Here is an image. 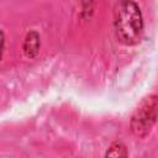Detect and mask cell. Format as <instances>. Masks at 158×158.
<instances>
[{
    "label": "cell",
    "mask_w": 158,
    "mask_h": 158,
    "mask_svg": "<svg viewBox=\"0 0 158 158\" xmlns=\"http://www.w3.org/2000/svg\"><path fill=\"white\" fill-rule=\"evenodd\" d=\"M114 28L117 40L126 44H137L143 35V16L136 1L123 0L115 4Z\"/></svg>",
    "instance_id": "6da1fadb"
},
{
    "label": "cell",
    "mask_w": 158,
    "mask_h": 158,
    "mask_svg": "<svg viewBox=\"0 0 158 158\" xmlns=\"http://www.w3.org/2000/svg\"><path fill=\"white\" fill-rule=\"evenodd\" d=\"M104 158H128V152L121 141H115L106 149Z\"/></svg>",
    "instance_id": "277c9868"
},
{
    "label": "cell",
    "mask_w": 158,
    "mask_h": 158,
    "mask_svg": "<svg viewBox=\"0 0 158 158\" xmlns=\"http://www.w3.org/2000/svg\"><path fill=\"white\" fill-rule=\"evenodd\" d=\"M158 118V95L144 98L136 107L130 121L132 133L138 138H144L154 126Z\"/></svg>",
    "instance_id": "7a4b0ae2"
},
{
    "label": "cell",
    "mask_w": 158,
    "mask_h": 158,
    "mask_svg": "<svg viewBox=\"0 0 158 158\" xmlns=\"http://www.w3.org/2000/svg\"><path fill=\"white\" fill-rule=\"evenodd\" d=\"M41 46V38L37 31H30L26 33L22 43V51L23 54L27 58H35L38 54Z\"/></svg>",
    "instance_id": "3957f363"
}]
</instances>
